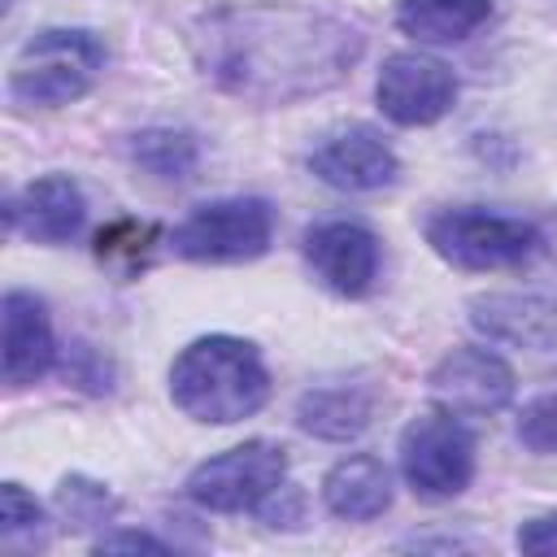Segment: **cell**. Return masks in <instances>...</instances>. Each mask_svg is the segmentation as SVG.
I'll list each match as a JSON object with an SVG mask.
<instances>
[{
    "label": "cell",
    "instance_id": "cell-12",
    "mask_svg": "<svg viewBox=\"0 0 557 557\" xmlns=\"http://www.w3.org/2000/svg\"><path fill=\"white\" fill-rule=\"evenodd\" d=\"M4 222L13 235L35 244H65L87 222V196L70 174H44L26 183L4 205Z\"/></svg>",
    "mask_w": 557,
    "mask_h": 557
},
{
    "label": "cell",
    "instance_id": "cell-7",
    "mask_svg": "<svg viewBox=\"0 0 557 557\" xmlns=\"http://www.w3.org/2000/svg\"><path fill=\"white\" fill-rule=\"evenodd\" d=\"M278 483H287V448L274 440H244L205 457L187 474V496L213 513H244L257 509Z\"/></svg>",
    "mask_w": 557,
    "mask_h": 557
},
{
    "label": "cell",
    "instance_id": "cell-16",
    "mask_svg": "<svg viewBox=\"0 0 557 557\" xmlns=\"http://www.w3.org/2000/svg\"><path fill=\"white\" fill-rule=\"evenodd\" d=\"M322 505L344 522H370L392 505V470L370 453H348L326 470Z\"/></svg>",
    "mask_w": 557,
    "mask_h": 557
},
{
    "label": "cell",
    "instance_id": "cell-24",
    "mask_svg": "<svg viewBox=\"0 0 557 557\" xmlns=\"http://www.w3.org/2000/svg\"><path fill=\"white\" fill-rule=\"evenodd\" d=\"M257 513H261L265 527H274V531L283 527V531H292V527L305 522V492L292 487V483H278V487L257 505Z\"/></svg>",
    "mask_w": 557,
    "mask_h": 557
},
{
    "label": "cell",
    "instance_id": "cell-19",
    "mask_svg": "<svg viewBox=\"0 0 557 557\" xmlns=\"http://www.w3.org/2000/svg\"><path fill=\"white\" fill-rule=\"evenodd\" d=\"M161 239L157 222H139V218H113L100 235H96V261L109 265L117 278H135L148 261H152V244Z\"/></svg>",
    "mask_w": 557,
    "mask_h": 557
},
{
    "label": "cell",
    "instance_id": "cell-17",
    "mask_svg": "<svg viewBox=\"0 0 557 557\" xmlns=\"http://www.w3.org/2000/svg\"><path fill=\"white\" fill-rule=\"evenodd\" d=\"M487 17L492 0H396V26L418 44H461Z\"/></svg>",
    "mask_w": 557,
    "mask_h": 557
},
{
    "label": "cell",
    "instance_id": "cell-18",
    "mask_svg": "<svg viewBox=\"0 0 557 557\" xmlns=\"http://www.w3.org/2000/svg\"><path fill=\"white\" fill-rule=\"evenodd\" d=\"M126 157L157 183H183L200 165V139L183 126H144L126 139Z\"/></svg>",
    "mask_w": 557,
    "mask_h": 557
},
{
    "label": "cell",
    "instance_id": "cell-5",
    "mask_svg": "<svg viewBox=\"0 0 557 557\" xmlns=\"http://www.w3.org/2000/svg\"><path fill=\"white\" fill-rule=\"evenodd\" d=\"M274 239V209L261 196H222L200 209H191L174 235L170 248L183 261H205V265H235V261H257Z\"/></svg>",
    "mask_w": 557,
    "mask_h": 557
},
{
    "label": "cell",
    "instance_id": "cell-3",
    "mask_svg": "<svg viewBox=\"0 0 557 557\" xmlns=\"http://www.w3.org/2000/svg\"><path fill=\"white\" fill-rule=\"evenodd\" d=\"M100 70H104L100 35L83 26H48L17 48L9 70V96L30 109H61L87 96Z\"/></svg>",
    "mask_w": 557,
    "mask_h": 557
},
{
    "label": "cell",
    "instance_id": "cell-20",
    "mask_svg": "<svg viewBox=\"0 0 557 557\" xmlns=\"http://www.w3.org/2000/svg\"><path fill=\"white\" fill-rule=\"evenodd\" d=\"M57 513L65 527L87 531V527H104L117 513V496L109 492V483L87 479V474H65L57 483Z\"/></svg>",
    "mask_w": 557,
    "mask_h": 557
},
{
    "label": "cell",
    "instance_id": "cell-23",
    "mask_svg": "<svg viewBox=\"0 0 557 557\" xmlns=\"http://www.w3.org/2000/svg\"><path fill=\"white\" fill-rule=\"evenodd\" d=\"M61 374H65L74 387L91 392V396H104V392H113V361H109L100 348H91V344H70Z\"/></svg>",
    "mask_w": 557,
    "mask_h": 557
},
{
    "label": "cell",
    "instance_id": "cell-25",
    "mask_svg": "<svg viewBox=\"0 0 557 557\" xmlns=\"http://www.w3.org/2000/svg\"><path fill=\"white\" fill-rule=\"evenodd\" d=\"M518 548L531 557H557V513H540L518 527Z\"/></svg>",
    "mask_w": 557,
    "mask_h": 557
},
{
    "label": "cell",
    "instance_id": "cell-26",
    "mask_svg": "<svg viewBox=\"0 0 557 557\" xmlns=\"http://www.w3.org/2000/svg\"><path fill=\"white\" fill-rule=\"evenodd\" d=\"M135 548H148V553H170L174 544L161 540V535H148V531H104L96 540V553H135Z\"/></svg>",
    "mask_w": 557,
    "mask_h": 557
},
{
    "label": "cell",
    "instance_id": "cell-10",
    "mask_svg": "<svg viewBox=\"0 0 557 557\" xmlns=\"http://www.w3.org/2000/svg\"><path fill=\"white\" fill-rule=\"evenodd\" d=\"M431 400L457 418H487L513 400V370L492 348H453L431 370Z\"/></svg>",
    "mask_w": 557,
    "mask_h": 557
},
{
    "label": "cell",
    "instance_id": "cell-1",
    "mask_svg": "<svg viewBox=\"0 0 557 557\" xmlns=\"http://www.w3.org/2000/svg\"><path fill=\"white\" fill-rule=\"evenodd\" d=\"M187 52L222 96L283 109L339 87L366 52V30L300 0H231L187 26Z\"/></svg>",
    "mask_w": 557,
    "mask_h": 557
},
{
    "label": "cell",
    "instance_id": "cell-13",
    "mask_svg": "<svg viewBox=\"0 0 557 557\" xmlns=\"http://www.w3.org/2000/svg\"><path fill=\"white\" fill-rule=\"evenodd\" d=\"M470 322L513 348L557 352V296L548 292H487L470 300Z\"/></svg>",
    "mask_w": 557,
    "mask_h": 557
},
{
    "label": "cell",
    "instance_id": "cell-15",
    "mask_svg": "<svg viewBox=\"0 0 557 557\" xmlns=\"http://www.w3.org/2000/svg\"><path fill=\"white\" fill-rule=\"evenodd\" d=\"M379 409V392L366 383H318L296 400V426L313 440L348 444L357 440Z\"/></svg>",
    "mask_w": 557,
    "mask_h": 557
},
{
    "label": "cell",
    "instance_id": "cell-22",
    "mask_svg": "<svg viewBox=\"0 0 557 557\" xmlns=\"http://www.w3.org/2000/svg\"><path fill=\"white\" fill-rule=\"evenodd\" d=\"M518 440H522V448H531L540 457L557 453V392H544L531 405H522V413H518Z\"/></svg>",
    "mask_w": 557,
    "mask_h": 557
},
{
    "label": "cell",
    "instance_id": "cell-21",
    "mask_svg": "<svg viewBox=\"0 0 557 557\" xmlns=\"http://www.w3.org/2000/svg\"><path fill=\"white\" fill-rule=\"evenodd\" d=\"M44 527H48V513L44 505L22 487V483H0V535L4 544H22L30 540L35 548L44 544Z\"/></svg>",
    "mask_w": 557,
    "mask_h": 557
},
{
    "label": "cell",
    "instance_id": "cell-14",
    "mask_svg": "<svg viewBox=\"0 0 557 557\" xmlns=\"http://www.w3.org/2000/svg\"><path fill=\"white\" fill-rule=\"evenodd\" d=\"M0 322H4V383L30 387L57 366V335L48 305L35 292L13 287L0 300Z\"/></svg>",
    "mask_w": 557,
    "mask_h": 557
},
{
    "label": "cell",
    "instance_id": "cell-4",
    "mask_svg": "<svg viewBox=\"0 0 557 557\" xmlns=\"http://www.w3.org/2000/svg\"><path fill=\"white\" fill-rule=\"evenodd\" d=\"M422 231L440 261H448L453 270H470V274L531 265V257L540 248V222L487 213L474 205L440 209L426 218Z\"/></svg>",
    "mask_w": 557,
    "mask_h": 557
},
{
    "label": "cell",
    "instance_id": "cell-11",
    "mask_svg": "<svg viewBox=\"0 0 557 557\" xmlns=\"http://www.w3.org/2000/svg\"><path fill=\"white\" fill-rule=\"evenodd\" d=\"M309 170L335 187V191H379V187H392L396 174H400V161L392 152V144L370 131V126H344L335 135H326L313 152H309Z\"/></svg>",
    "mask_w": 557,
    "mask_h": 557
},
{
    "label": "cell",
    "instance_id": "cell-8",
    "mask_svg": "<svg viewBox=\"0 0 557 557\" xmlns=\"http://www.w3.org/2000/svg\"><path fill=\"white\" fill-rule=\"evenodd\" d=\"M374 100L396 126H431L457 100V74L431 52H392L374 78Z\"/></svg>",
    "mask_w": 557,
    "mask_h": 557
},
{
    "label": "cell",
    "instance_id": "cell-27",
    "mask_svg": "<svg viewBox=\"0 0 557 557\" xmlns=\"http://www.w3.org/2000/svg\"><path fill=\"white\" fill-rule=\"evenodd\" d=\"M535 274L548 283V296H557V218L540 222V248H535Z\"/></svg>",
    "mask_w": 557,
    "mask_h": 557
},
{
    "label": "cell",
    "instance_id": "cell-2",
    "mask_svg": "<svg viewBox=\"0 0 557 557\" xmlns=\"http://www.w3.org/2000/svg\"><path fill=\"white\" fill-rule=\"evenodd\" d=\"M170 400L191 422L231 426L270 400V370L239 335H200L170 366Z\"/></svg>",
    "mask_w": 557,
    "mask_h": 557
},
{
    "label": "cell",
    "instance_id": "cell-6",
    "mask_svg": "<svg viewBox=\"0 0 557 557\" xmlns=\"http://www.w3.org/2000/svg\"><path fill=\"white\" fill-rule=\"evenodd\" d=\"M400 474L422 500H453L474 479V435L448 409L422 413L400 431Z\"/></svg>",
    "mask_w": 557,
    "mask_h": 557
},
{
    "label": "cell",
    "instance_id": "cell-9",
    "mask_svg": "<svg viewBox=\"0 0 557 557\" xmlns=\"http://www.w3.org/2000/svg\"><path fill=\"white\" fill-rule=\"evenodd\" d=\"M300 252L313 278L344 300H361L379 283V257H383L379 235L352 218H331V222L309 226L300 239Z\"/></svg>",
    "mask_w": 557,
    "mask_h": 557
}]
</instances>
